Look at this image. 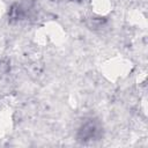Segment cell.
<instances>
[{
    "label": "cell",
    "instance_id": "1",
    "mask_svg": "<svg viewBox=\"0 0 148 148\" xmlns=\"http://www.w3.org/2000/svg\"><path fill=\"white\" fill-rule=\"evenodd\" d=\"M99 133V127L97 126L96 121L94 120H88L87 123H84L80 131H79V139L87 141V140H92L95 139Z\"/></svg>",
    "mask_w": 148,
    "mask_h": 148
}]
</instances>
